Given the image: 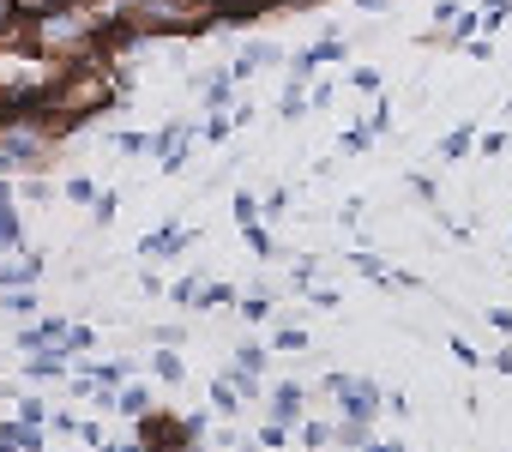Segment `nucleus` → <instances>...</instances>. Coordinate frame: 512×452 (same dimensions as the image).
<instances>
[{
    "instance_id": "nucleus-45",
    "label": "nucleus",
    "mask_w": 512,
    "mask_h": 452,
    "mask_svg": "<svg viewBox=\"0 0 512 452\" xmlns=\"http://www.w3.org/2000/svg\"><path fill=\"white\" fill-rule=\"evenodd\" d=\"M302 296H308L314 308H338V290H314V284H302Z\"/></svg>"
},
{
    "instance_id": "nucleus-29",
    "label": "nucleus",
    "mask_w": 512,
    "mask_h": 452,
    "mask_svg": "<svg viewBox=\"0 0 512 452\" xmlns=\"http://www.w3.org/2000/svg\"><path fill=\"white\" fill-rule=\"evenodd\" d=\"M0 308H7V314H25V320H31V314H37V290H31V296H25V290H7V296H0Z\"/></svg>"
},
{
    "instance_id": "nucleus-55",
    "label": "nucleus",
    "mask_w": 512,
    "mask_h": 452,
    "mask_svg": "<svg viewBox=\"0 0 512 452\" xmlns=\"http://www.w3.org/2000/svg\"><path fill=\"white\" fill-rule=\"evenodd\" d=\"M338 452H356V446H338Z\"/></svg>"
},
{
    "instance_id": "nucleus-47",
    "label": "nucleus",
    "mask_w": 512,
    "mask_h": 452,
    "mask_svg": "<svg viewBox=\"0 0 512 452\" xmlns=\"http://www.w3.org/2000/svg\"><path fill=\"white\" fill-rule=\"evenodd\" d=\"M488 326L506 332V344H512V308H488Z\"/></svg>"
},
{
    "instance_id": "nucleus-12",
    "label": "nucleus",
    "mask_w": 512,
    "mask_h": 452,
    "mask_svg": "<svg viewBox=\"0 0 512 452\" xmlns=\"http://www.w3.org/2000/svg\"><path fill=\"white\" fill-rule=\"evenodd\" d=\"M151 374H157V386H181V380H187L181 350H175V344H157V350H151Z\"/></svg>"
},
{
    "instance_id": "nucleus-20",
    "label": "nucleus",
    "mask_w": 512,
    "mask_h": 452,
    "mask_svg": "<svg viewBox=\"0 0 512 452\" xmlns=\"http://www.w3.org/2000/svg\"><path fill=\"white\" fill-rule=\"evenodd\" d=\"M229 368H235V374H260V380H266V344H241Z\"/></svg>"
},
{
    "instance_id": "nucleus-41",
    "label": "nucleus",
    "mask_w": 512,
    "mask_h": 452,
    "mask_svg": "<svg viewBox=\"0 0 512 452\" xmlns=\"http://www.w3.org/2000/svg\"><path fill=\"white\" fill-rule=\"evenodd\" d=\"M506 145H512V139H506V133H482V139H476V151H482V157H500V151H506Z\"/></svg>"
},
{
    "instance_id": "nucleus-5",
    "label": "nucleus",
    "mask_w": 512,
    "mask_h": 452,
    "mask_svg": "<svg viewBox=\"0 0 512 452\" xmlns=\"http://www.w3.org/2000/svg\"><path fill=\"white\" fill-rule=\"evenodd\" d=\"M61 338H67V320H61V314H43V320L31 314V326H25L13 344H19L25 356H37V350H61Z\"/></svg>"
},
{
    "instance_id": "nucleus-3",
    "label": "nucleus",
    "mask_w": 512,
    "mask_h": 452,
    "mask_svg": "<svg viewBox=\"0 0 512 452\" xmlns=\"http://www.w3.org/2000/svg\"><path fill=\"white\" fill-rule=\"evenodd\" d=\"M193 242H199V236L187 230V223H157V230L139 242V260H145V266H157V260H181Z\"/></svg>"
},
{
    "instance_id": "nucleus-37",
    "label": "nucleus",
    "mask_w": 512,
    "mask_h": 452,
    "mask_svg": "<svg viewBox=\"0 0 512 452\" xmlns=\"http://www.w3.org/2000/svg\"><path fill=\"white\" fill-rule=\"evenodd\" d=\"M205 428H211L205 410H187V416H181V434H187V440H205Z\"/></svg>"
},
{
    "instance_id": "nucleus-7",
    "label": "nucleus",
    "mask_w": 512,
    "mask_h": 452,
    "mask_svg": "<svg viewBox=\"0 0 512 452\" xmlns=\"http://www.w3.org/2000/svg\"><path fill=\"white\" fill-rule=\"evenodd\" d=\"M284 61H290V55H278L272 43H247V49H241V55L229 61V79L241 85V79H253V73H266V67H284Z\"/></svg>"
},
{
    "instance_id": "nucleus-30",
    "label": "nucleus",
    "mask_w": 512,
    "mask_h": 452,
    "mask_svg": "<svg viewBox=\"0 0 512 452\" xmlns=\"http://www.w3.org/2000/svg\"><path fill=\"white\" fill-rule=\"evenodd\" d=\"M247 320H272V308H278V296H247V302H235Z\"/></svg>"
},
{
    "instance_id": "nucleus-19",
    "label": "nucleus",
    "mask_w": 512,
    "mask_h": 452,
    "mask_svg": "<svg viewBox=\"0 0 512 452\" xmlns=\"http://www.w3.org/2000/svg\"><path fill=\"white\" fill-rule=\"evenodd\" d=\"M151 404H157L151 386H127V392H115V410H121V416H145Z\"/></svg>"
},
{
    "instance_id": "nucleus-54",
    "label": "nucleus",
    "mask_w": 512,
    "mask_h": 452,
    "mask_svg": "<svg viewBox=\"0 0 512 452\" xmlns=\"http://www.w3.org/2000/svg\"><path fill=\"white\" fill-rule=\"evenodd\" d=\"M85 7H103V0H85Z\"/></svg>"
},
{
    "instance_id": "nucleus-26",
    "label": "nucleus",
    "mask_w": 512,
    "mask_h": 452,
    "mask_svg": "<svg viewBox=\"0 0 512 452\" xmlns=\"http://www.w3.org/2000/svg\"><path fill=\"white\" fill-rule=\"evenodd\" d=\"M19 422H31V428H43V422H49V404H43L37 392H19Z\"/></svg>"
},
{
    "instance_id": "nucleus-23",
    "label": "nucleus",
    "mask_w": 512,
    "mask_h": 452,
    "mask_svg": "<svg viewBox=\"0 0 512 452\" xmlns=\"http://www.w3.org/2000/svg\"><path fill=\"white\" fill-rule=\"evenodd\" d=\"M211 410H217V416H235V410H241V392H235L223 374L211 380Z\"/></svg>"
},
{
    "instance_id": "nucleus-39",
    "label": "nucleus",
    "mask_w": 512,
    "mask_h": 452,
    "mask_svg": "<svg viewBox=\"0 0 512 452\" xmlns=\"http://www.w3.org/2000/svg\"><path fill=\"white\" fill-rule=\"evenodd\" d=\"M13 25H19V0H0V43L13 37Z\"/></svg>"
},
{
    "instance_id": "nucleus-21",
    "label": "nucleus",
    "mask_w": 512,
    "mask_h": 452,
    "mask_svg": "<svg viewBox=\"0 0 512 452\" xmlns=\"http://www.w3.org/2000/svg\"><path fill=\"white\" fill-rule=\"evenodd\" d=\"M253 440H260V452H284V446H290V422H272V416H266Z\"/></svg>"
},
{
    "instance_id": "nucleus-42",
    "label": "nucleus",
    "mask_w": 512,
    "mask_h": 452,
    "mask_svg": "<svg viewBox=\"0 0 512 452\" xmlns=\"http://www.w3.org/2000/svg\"><path fill=\"white\" fill-rule=\"evenodd\" d=\"M452 356H458V362H464V368H476V362H482V350H476V344H470V338H452Z\"/></svg>"
},
{
    "instance_id": "nucleus-18",
    "label": "nucleus",
    "mask_w": 512,
    "mask_h": 452,
    "mask_svg": "<svg viewBox=\"0 0 512 452\" xmlns=\"http://www.w3.org/2000/svg\"><path fill=\"white\" fill-rule=\"evenodd\" d=\"M266 344H272V350H284V356H308V350H314V338H308L302 326H284V332H278V338H266Z\"/></svg>"
},
{
    "instance_id": "nucleus-34",
    "label": "nucleus",
    "mask_w": 512,
    "mask_h": 452,
    "mask_svg": "<svg viewBox=\"0 0 512 452\" xmlns=\"http://www.w3.org/2000/svg\"><path fill=\"white\" fill-rule=\"evenodd\" d=\"M290 211V187H272L266 199H260V217H284Z\"/></svg>"
},
{
    "instance_id": "nucleus-4",
    "label": "nucleus",
    "mask_w": 512,
    "mask_h": 452,
    "mask_svg": "<svg viewBox=\"0 0 512 452\" xmlns=\"http://www.w3.org/2000/svg\"><path fill=\"white\" fill-rule=\"evenodd\" d=\"M133 422H139V446H145V452H175V446L187 440V434H181V416H169V410H157V404H151L145 416H133Z\"/></svg>"
},
{
    "instance_id": "nucleus-8",
    "label": "nucleus",
    "mask_w": 512,
    "mask_h": 452,
    "mask_svg": "<svg viewBox=\"0 0 512 452\" xmlns=\"http://www.w3.org/2000/svg\"><path fill=\"white\" fill-rule=\"evenodd\" d=\"M0 254H25V223H19V205H13L7 181H0Z\"/></svg>"
},
{
    "instance_id": "nucleus-14",
    "label": "nucleus",
    "mask_w": 512,
    "mask_h": 452,
    "mask_svg": "<svg viewBox=\"0 0 512 452\" xmlns=\"http://www.w3.org/2000/svg\"><path fill=\"white\" fill-rule=\"evenodd\" d=\"M350 266H356V272H362L368 284H386V290H398V272H392V266H386L380 254H368V248H356V254H350Z\"/></svg>"
},
{
    "instance_id": "nucleus-50",
    "label": "nucleus",
    "mask_w": 512,
    "mask_h": 452,
    "mask_svg": "<svg viewBox=\"0 0 512 452\" xmlns=\"http://www.w3.org/2000/svg\"><path fill=\"white\" fill-rule=\"evenodd\" d=\"M494 368H500V374H512V344H506V350H494Z\"/></svg>"
},
{
    "instance_id": "nucleus-31",
    "label": "nucleus",
    "mask_w": 512,
    "mask_h": 452,
    "mask_svg": "<svg viewBox=\"0 0 512 452\" xmlns=\"http://www.w3.org/2000/svg\"><path fill=\"white\" fill-rule=\"evenodd\" d=\"M458 19V0H434V31H428V43H440V31Z\"/></svg>"
},
{
    "instance_id": "nucleus-10",
    "label": "nucleus",
    "mask_w": 512,
    "mask_h": 452,
    "mask_svg": "<svg viewBox=\"0 0 512 452\" xmlns=\"http://www.w3.org/2000/svg\"><path fill=\"white\" fill-rule=\"evenodd\" d=\"M241 242H247V254L260 260V266H266V260H284V248H278V242H272V230H266V217L241 223Z\"/></svg>"
},
{
    "instance_id": "nucleus-6",
    "label": "nucleus",
    "mask_w": 512,
    "mask_h": 452,
    "mask_svg": "<svg viewBox=\"0 0 512 452\" xmlns=\"http://www.w3.org/2000/svg\"><path fill=\"white\" fill-rule=\"evenodd\" d=\"M266 404H272V422H296V416L308 410V386H302V380H272Z\"/></svg>"
},
{
    "instance_id": "nucleus-33",
    "label": "nucleus",
    "mask_w": 512,
    "mask_h": 452,
    "mask_svg": "<svg viewBox=\"0 0 512 452\" xmlns=\"http://www.w3.org/2000/svg\"><path fill=\"white\" fill-rule=\"evenodd\" d=\"M67 199H73V205H91V199H97V181H91V175H73V181H67Z\"/></svg>"
},
{
    "instance_id": "nucleus-28",
    "label": "nucleus",
    "mask_w": 512,
    "mask_h": 452,
    "mask_svg": "<svg viewBox=\"0 0 512 452\" xmlns=\"http://www.w3.org/2000/svg\"><path fill=\"white\" fill-rule=\"evenodd\" d=\"M115 211H121V193L97 187V199H91V217H97V223H115Z\"/></svg>"
},
{
    "instance_id": "nucleus-48",
    "label": "nucleus",
    "mask_w": 512,
    "mask_h": 452,
    "mask_svg": "<svg viewBox=\"0 0 512 452\" xmlns=\"http://www.w3.org/2000/svg\"><path fill=\"white\" fill-rule=\"evenodd\" d=\"M368 127H374V139H380V133L392 127V103H386V97H380V109H374V121H368Z\"/></svg>"
},
{
    "instance_id": "nucleus-53",
    "label": "nucleus",
    "mask_w": 512,
    "mask_h": 452,
    "mask_svg": "<svg viewBox=\"0 0 512 452\" xmlns=\"http://www.w3.org/2000/svg\"><path fill=\"white\" fill-rule=\"evenodd\" d=\"M0 452H13V440H7V428H0Z\"/></svg>"
},
{
    "instance_id": "nucleus-24",
    "label": "nucleus",
    "mask_w": 512,
    "mask_h": 452,
    "mask_svg": "<svg viewBox=\"0 0 512 452\" xmlns=\"http://www.w3.org/2000/svg\"><path fill=\"white\" fill-rule=\"evenodd\" d=\"M410 193H416L422 205H440V181H434L428 169H410Z\"/></svg>"
},
{
    "instance_id": "nucleus-22",
    "label": "nucleus",
    "mask_w": 512,
    "mask_h": 452,
    "mask_svg": "<svg viewBox=\"0 0 512 452\" xmlns=\"http://www.w3.org/2000/svg\"><path fill=\"white\" fill-rule=\"evenodd\" d=\"M193 308H199V314H205V308H235V290H229V284H199Z\"/></svg>"
},
{
    "instance_id": "nucleus-2",
    "label": "nucleus",
    "mask_w": 512,
    "mask_h": 452,
    "mask_svg": "<svg viewBox=\"0 0 512 452\" xmlns=\"http://www.w3.org/2000/svg\"><path fill=\"white\" fill-rule=\"evenodd\" d=\"M326 392L338 398V410H344L350 422H368V428H374V416H380V404H386V392H380L374 380H362V374H326Z\"/></svg>"
},
{
    "instance_id": "nucleus-44",
    "label": "nucleus",
    "mask_w": 512,
    "mask_h": 452,
    "mask_svg": "<svg viewBox=\"0 0 512 452\" xmlns=\"http://www.w3.org/2000/svg\"><path fill=\"white\" fill-rule=\"evenodd\" d=\"M464 55H470V61H494V43H488V37H470Z\"/></svg>"
},
{
    "instance_id": "nucleus-51",
    "label": "nucleus",
    "mask_w": 512,
    "mask_h": 452,
    "mask_svg": "<svg viewBox=\"0 0 512 452\" xmlns=\"http://www.w3.org/2000/svg\"><path fill=\"white\" fill-rule=\"evenodd\" d=\"M175 452H205V440H181V446H175Z\"/></svg>"
},
{
    "instance_id": "nucleus-16",
    "label": "nucleus",
    "mask_w": 512,
    "mask_h": 452,
    "mask_svg": "<svg viewBox=\"0 0 512 452\" xmlns=\"http://www.w3.org/2000/svg\"><path fill=\"white\" fill-rule=\"evenodd\" d=\"M362 151H374V127L368 121L344 127V139H338V157H362Z\"/></svg>"
},
{
    "instance_id": "nucleus-36",
    "label": "nucleus",
    "mask_w": 512,
    "mask_h": 452,
    "mask_svg": "<svg viewBox=\"0 0 512 452\" xmlns=\"http://www.w3.org/2000/svg\"><path fill=\"white\" fill-rule=\"evenodd\" d=\"M25 199H31V205H43V199H55V187H49V175H43V169H37V175L25 181Z\"/></svg>"
},
{
    "instance_id": "nucleus-46",
    "label": "nucleus",
    "mask_w": 512,
    "mask_h": 452,
    "mask_svg": "<svg viewBox=\"0 0 512 452\" xmlns=\"http://www.w3.org/2000/svg\"><path fill=\"white\" fill-rule=\"evenodd\" d=\"M43 428H55V434H73L79 428V416H67V410H49V422Z\"/></svg>"
},
{
    "instance_id": "nucleus-38",
    "label": "nucleus",
    "mask_w": 512,
    "mask_h": 452,
    "mask_svg": "<svg viewBox=\"0 0 512 452\" xmlns=\"http://www.w3.org/2000/svg\"><path fill=\"white\" fill-rule=\"evenodd\" d=\"M506 13H512V0H482V25H488V31H494Z\"/></svg>"
},
{
    "instance_id": "nucleus-43",
    "label": "nucleus",
    "mask_w": 512,
    "mask_h": 452,
    "mask_svg": "<svg viewBox=\"0 0 512 452\" xmlns=\"http://www.w3.org/2000/svg\"><path fill=\"white\" fill-rule=\"evenodd\" d=\"M73 434H79V440H85V446H103V440H109V434H103V422H91V416H85V422H79V428H73Z\"/></svg>"
},
{
    "instance_id": "nucleus-11",
    "label": "nucleus",
    "mask_w": 512,
    "mask_h": 452,
    "mask_svg": "<svg viewBox=\"0 0 512 452\" xmlns=\"http://www.w3.org/2000/svg\"><path fill=\"white\" fill-rule=\"evenodd\" d=\"M43 278V254H13L0 266V290H19V284H37Z\"/></svg>"
},
{
    "instance_id": "nucleus-40",
    "label": "nucleus",
    "mask_w": 512,
    "mask_h": 452,
    "mask_svg": "<svg viewBox=\"0 0 512 452\" xmlns=\"http://www.w3.org/2000/svg\"><path fill=\"white\" fill-rule=\"evenodd\" d=\"M253 217H260V199H253V193H235V223H253Z\"/></svg>"
},
{
    "instance_id": "nucleus-15",
    "label": "nucleus",
    "mask_w": 512,
    "mask_h": 452,
    "mask_svg": "<svg viewBox=\"0 0 512 452\" xmlns=\"http://www.w3.org/2000/svg\"><path fill=\"white\" fill-rule=\"evenodd\" d=\"M290 428H296V440H302L308 452H326V446H332V422H326V416H296Z\"/></svg>"
},
{
    "instance_id": "nucleus-49",
    "label": "nucleus",
    "mask_w": 512,
    "mask_h": 452,
    "mask_svg": "<svg viewBox=\"0 0 512 452\" xmlns=\"http://www.w3.org/2000/svg\"><path fill=\"white\" fill-rule=\"evenodd\" d=\"M356 13H392V0H356Z\"/></svg>"
},
{
    "instance_id": "nucleus-32",
    "label": "nucleus",
    "mask_w": 512,
    "mask_h": 452,
    "mask_svg": "<svg viewBox=\"0 0 512 452\" xmlns=\"http://www.w3.org/2000/svg\"><path fill=\"white\" fill-rule=\"evenodd\" d=\"M350 85H356V91H368V97H374V91H380V85H386V73H380V67H356V73H350Z\"/></svg>"
},
{
    "instance_id": "nucleus-25",
    "label": "nucleus",
    "mask_w": 512,
    "mask_h": 452,
    "mask_svg": "<svg viewBox=\"0 0 512 452\" xmlns=\"http://www.w3.org/2000/svg\"><path fill=\"white\" fill-rule=\"evenodd\" d=\"M199 284H205V278H175V284H163V296H169L175 308H193V296H199Z\"/></svg>"
},
{
    "instance_id": "nucleus-27",
    "label": "nucleus",
    "mask_w": 512,
    "mask_h": 452,
    "mask_svg": "<svg viewBox=\"0 0 512 452\" xmlns=\"http://www.w3.org/2000/svg\"><path fill=\"white\" fill-rule=\"evenodd\" d=\"M115 151H121V157H145V151H151V133H139V127H127V133L115 139Z\"/></svg>"
},
{
    "instance_id": "nucleus-35",
    "label": "nucleus",
    "mask_w": 512,
    "mask_h": 452,
    "mask_svg": "<svg viewBox=\"0 0 512 452\" xmlns=\"http://www.w3.org/2000/svg\"><path fill=\"white\" fill-rule=\"evenodd\" d=\"M199 133H205V139H211V145H223V139H229V133H235V121H229V115H211V121H205V127H199Z\"/></svg>"
},
{
    "instance_id": "nucleus-52",
    "label": "nucleus",
    "mask_w": 512,
    "mask_h": 452,
    "mask_svg": "<svg viewBox=\"0 0 512 452\" xmlns=\"http://www.w3.org/2000/svg\"><path fill=\"white\" fill-rule=\"evenodd\" d=\"M199 7H211V13H223V7H229V0H199Z\"/></svg>"
},
{
    "instance_id": "nucleus-17",
    "label": "nucleus",
    "mask_w": 512,
    "mask_h": 452,
    "mask_svg": "<svg viewBox=\"0 0 512 452\" xmlns=\"http://www.w3.org/2000/svg\"><path fill=\"white\" fill-rule=\"evenodd\" d=\"M61 350H67V356H85V350H97V326H85V320L73 326V320H67V338H61Z\"/></svg>"
},
{
    "instance_id": "nucleus-9",
    "label": "nucleus",
    "mask_w": 512,
    "mask_h": 452,
    "mask_svg": "<svg viewBox=\"0 0 512 452\" xmlns=\"http://www.w3.org/2000/svg\"><path fill=\"white\" fill-rule=\"evenodd\" d=\"M199 103H205L211 115H223V109L235 103V79H229V67H217V73H199Z\"/></svg>"
},
{
    "instance_id": "nucleus-1",
    "label": "nucleus",
    "mask_w": 512,
    "mask_h": 452,
    "mask_svg": "<svg viewBox=\"0 0 512 452\" xmlns=\"http://www.w3.org/2000/svg\"><path fill=\"white\" fill-rule=\"evenodd\" d=\"M19 19H25V49L43 61H61V67L103 49V31H109V13L85 7V0H61L49 13H19Z\"/></svg>"
},
{
    "instance_id": "nucleus-13",
    "label": "nucleus",
    "mask_w": 512,
    "mask_h": 452,
    "mask_svg": "<svg viewBox=\"0 0 512 452\" xmlns=\"http://www.w3.org/2000/svg\"><path fill=\"white\" fill-rule=\"evenodd\" d=\"M470 151H476V127H470V121H464V127H452V133L434 145V157H440V163H464Z\"/></svg>"
}]
</instances>
